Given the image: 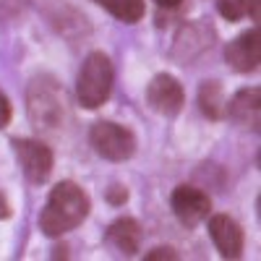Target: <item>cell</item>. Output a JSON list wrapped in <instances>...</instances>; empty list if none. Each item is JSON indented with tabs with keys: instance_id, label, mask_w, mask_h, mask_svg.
Returning <instances> with one entry per match:
<instances>
[{
	"instance_id": "cell-4",
	"label": "cell",
	"mask_w": 261,
	"mask_h": 261,
	"mask_svg": "<svg viewBox=\"0 0 261 261\" xmlns=\"http://www.w3.org/2000/svg\"><path fill=\"white\" fill-rule=\"evenodd\" d=\"M89 144L102 160L110 162H125L136 154L134 130L113 120H97L89 130Z\"/></svg>"
},
{
	"instance_id": "cell-13",
	"label": "cell",
	"mask_w": 261,
	"mask_h": 261,
	"mask_svg": "<svg viewBox=\"0 0 261 261\" xmlns=\"http://www.w3.org/2000/svg\"><path fill=\"white\" fill-rule=\"evenodd\" d=\"M199 107L209 120H222L227 115V99L220 81H204L199 86Z\"/></svg>"
},
{
	"instance_id": "cell-7",
	"label": "cell",
	"mask_w": 261,
	"mask_h": 261,
	"mask_svg": "<svg viewBox=\"0 0 261 261\" xmlns=\"http://www.w3.org/2000/svg\"><path fill=\"white\" fill-rule=\"evenodd\" d=\"M13 149H16V160L24 170V175L32 180V183H45L53 172V151L47 144H42L37 139H16L13 141Z\"/></svg>"
},
{
	"instance_id": "cell-8",
	"label": "cell",
	"mask_w": 261,
	"mask_h": 261,
	"mask_svg": "<svg viewBox=\"0 0 261 261\" xmlns=\"http://www.w3.org/2000/svg\"><path fill=\"white\" fill-rule=\"evenodd\" d=\"M225 60L238 73H253L261 63V32L258 27L243 32L225 47Z\"/></svg>"
},
{
	"instance_id": "cell-3",
	"label": "cell",
	"mask_w": 261,
	"mask_h": 261,
	"mask_svg": "<svg viewBox=\"0 0 261 261\" xmlns=\"http://www.w3.org/2000/svg\"><path fill=\"white\" fill-rule=\"evenodd\" d=\"M110 92H113V63L102 50H92L84 58L76 81L79 105L86 110H97L110 99Z\"/></svg>"
},
{
	"instance_id": "cell-16",
	"label": "cell",
	"mask_w": 261,
	"mask_h": 261,
	"mask_svg": "<svg viewBox=\"0 0 261 261\" xmlns=\"http://www.w3.org/2000/svg\"><path fill=\"white\" fill-rule=\"evenodd\" d=\"M27 6H29V0H0V16H3V18H13Z\"/></svg>"
},
{
	"instance_id": "cell-15",
	"label": "cell",
	"mask_w": 261,
	"mask_h": 261,
	"mask_svg": "<svg viewBox=\"0 0 261 261\" xmlns=\"http://www.w3.org/2000/svg\"><path fill=\"white\" fill-rule=\"evenodd\" d=\"M217 11L227 21H241L248 13V0H217Z\"/></svg>"
},
{
	"instance_id": "cell-5",
	"label": "cell",
	"mask_w": 261,
	"mask_h": 261,
	"mask_svg": "<svg viewBox=\"0 0 261 261\" xmlns=\"http://www.w3.org/2000/svg\"><path fill=\"white\" fill-rule=\"evenodd\" d=\"M146 105L165 118H175L186 105V92L180 81L170 73H157L146 86Z\"/></svg>"
},
{
	"instance_id": "cell-11",
	"label": "cell",
	"mask_w": 261,
	"mask_h": 261,
	"mask_svg": "<svg viewBox=\"0 0 261 261\" xmlns=\"http://www.w3.org/2000/svg\"><path fill=\"white\" fill-rule=\"evenodd\" d=\"M105 241L120 256H136V251L141 248V241H144V230H141L139 220H134V217H118L107 227Z\"/></svg>"
},
{
	"instance_id": "cell-10",
	"label": "cell",
	"mask_w": 261,
	"mask_h": 261,
	"mask_svg": "<svg viewBox=\"0 0 261 261\" xmlns=\"http://www.w3.org/2000/svg\"><path fill=\"white\" fill-rule=\"evenodd\" d=\"M209 235L220 251L222 258H241L246 248V235L243 227L238 225L230 214H214L209 217Z\"/></svg>"
},
{
	"instance_id": "cell-22",
	"label": "cell",
	"mask_w": 261,
	"mask_h": 261,
	"mask_svg": "<svg viewBox=\"0 0 261 261\" xmlns=\"http://www.w3.org/2000/svg\"><path fill=\"white\" fill-rule=\"evenodd\" d=\"M154 3H157L160 8H178L183 0H154Z\"/></svg>"
},
{
	"instance_id": "cell-21",
	"label": "cell",
	"mask_w": 261,
	"mask_h": 261,
	"mask_svg": "<svg viewBox=\"0 0 261 261\" xmlns=\"http://www.w3.org/2000/svg\"><path fill=\"white\" fill-rule=\"evenodd\" d=\"M261 3H258V0H248V13H251V18L253 21H258V16H261Z\"/></svg>"
},
{
	"instance_id": "cell-2",
	"label": "cell",
	"mask_w": 261,
	"mask_h": 261,
	"mask_svg": "<svg viewBox=\"0 0 261 261\" xmlns=\"http://www.w3.org/2000/svg\"><path fill=\"white\" fill-rule=\"evenodd\" d=\"M27 110L29 120L37 130L50 134L58 130L65 120V92L53 76H37L27 92Z\"/></svg>"
},
{
	"instance_id": "cell-14",
	"label": "cell",
	"mask_w": 261,
	"mask_h": 261,
	"mask_svg": "<svg viewBox=\"0 0 261 261\" xmlns=\"http://www.w3.org/2000/svg\"><path fill=\"white\" fill-rule=\"evenodd\" d=\"M97 6H102L107 13H113L118 21L123 24H136V21L144 18L146 6L144 0H94Z\"/></svg>"
},
{
	"instance_id": "cell-18",
	"label": "cell",
	"mask_w": 261,
	"mask_h": 261,
	"mask_svg": "<svg viewBox=\"0 0 261 261\" xmlns=\"http://www.w3.org/2000/svg\"><path fill=\"white\" fill-rule=\"evenodd\" d=\"M11 115H13V110H11V102H8V97L0 92V128H6L8 123H11Z\"/></svg>"
},
{
	"instance_id": "cell-9",
	"label": "cell",
	"mask_w": 261,
	"mask_h": 261,
	"mask_svg": "<svg viewBox=\"0 0 261 261\" xmlns=\"http://www.w3.org/2000/svg\"><path fill=\"white\" fill-rule=\"evenodd\" d=\"M214 45V29L204 21L196 24H186L180 27V32L175 34V45H172L170 55L180 60V63H191L193 58H199L201 53H206Z\"/></svg>"
},
{
	"instance_id": "cell-12",
	"label": "cell",
	"mask_w": 261,
	"mask_h": 261,
	"mask_svg": "<svg viewBox=\"0 0 261 261\" xmlns=\"http://www.w3.org/2000/svg\"><path fill=\"white\" fill-rule=\"evenodd\" d=\"M258 113H261V89L248 86V89L235 92L227 102V115L243 128H251L253 134L258 130Z\"/></svg>"
},
{
	"instance_id": "cell-19",
	"label": "cell",
	"mask_w": 261,
	"mask_h": 261,
	"mask_svg": "<svg viewBox=\"0 0 261 261\" xmlns=\"http://www.w3.org/2000/svg\"><path fill=\"white\" fill-rule=\"evenodd\" d=\"M157 258H178V251L175 248H167V246H160V248L146 253V261H157Z\"/></svg>"
},
{
	"instance_id": "cell-17",
	"label": "cell",
	"mask_w": 261,
	"mask_h": 261,
	"mask_svg": "<svg viewBox=\"0 0 261 261\" xmlns=\"http://www.w3.org/2000/svg\"><path fill=\"white\" fill-rule=\"evenodd\" d=\"M107 201H110L113 206H120V204H125V201H128V191H125L123 186H113L110 191H107Z\"/></svg>"
},
{
	"instance_id": "cell-20",
	"label": "cell",
	"mask_w": 261,
	"mask_h": 261,
	"mask_svg": "<svg viewBox=\"0 0 261 261\" xmlns=\"http://www.w3.org/2000/svg\"><path fill=\"white\" fill-rule=\"evenodd\" d=\"M11 217V206H8V199L0 193V220H8Z\"/></svg>"
},
{
	"instance_id": "cell-1",
	"label": "cell",
	"mask_w": 261,
	"mask_h": 261,
	"mask_svg": "<svg viewBox=\"0 0 261 261\" xmlns=\"http://www.w3.org/2000/svg\"><path fill=\"white\" fill-rule=\"evenodd\" d=\"M89 209L92 201L86 191L73 180H63L50 191L47 204L39 212V230L47 238H58L68 230H76L89 217Z\"/></svg>"
},
{
	"instance_id": "cell-6",
	"label": "cell",
	"mask_w": 261,
	"mask_h": 261,
	"mask_svg": "<svg viewBox=\"0 0 261 261\" xmlns=\"http://www.w3.org/2000/svg\"><path fill=\"white\" fill-rule=\"evenodd\" d=\"M170 206H172V214L178 217V222L186 225V227H196L199 222H204L209 217V209H212V199L209 193L196 188V186H178L170 196Z\"/></svg>"
}]
</instances>
